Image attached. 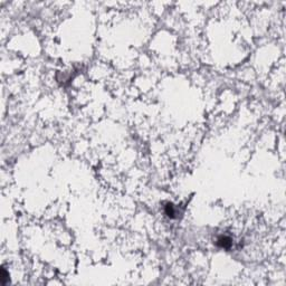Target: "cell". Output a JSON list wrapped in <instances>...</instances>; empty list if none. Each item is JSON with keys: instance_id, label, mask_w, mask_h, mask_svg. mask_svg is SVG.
Segmentation results:
<instances>
[{"instance_id": "obj_1", "label": "cell", "mask_w": 286, "mask_h": 286, "mask_svg": "<svg viewBox=\"0 0 286 286\" xmlns=\"http://www.w3.org/2000/svg\"><path fill=\"white\" fill-rule=\"evenodd\" d=\"M218 245L222 248H229L231 245V242L230 239L227 238V237H221V238L218 239Z\"/></svg>"}]
</instances>
